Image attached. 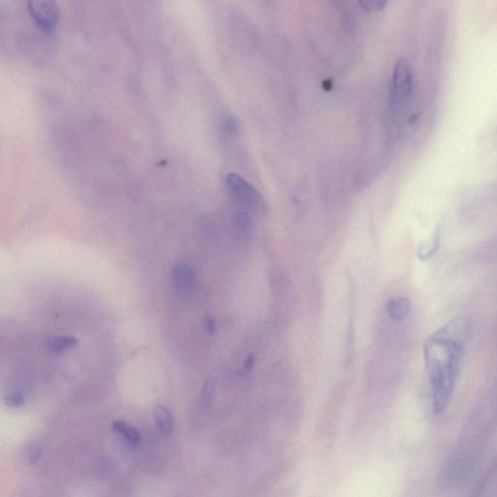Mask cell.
I'll return each mask as SVG.
<instances>
[{
  "label": "cell",
  "instance_id": "obj_17",
  "mask_svg": "<svg viewBox=\"0 0 497 497\" xmlns=\"http://www.w3.org/2000/svg\"><path fill=\"white\" fill-rule=\"evenodd\" d=\"M254 364H256V357L254 355H250L247 360H245L244 369L246 371H251L253 369Z\"/></svg>",
  "mask_w": 497,
  "mask_h": 497
},
{
  "label": "cell",
  "instance_id": "obj_9",
  "mask_svg": "<svg viewBox=\"0 0 497 497\" xmlns=\"http://www.w3.org/2000/svg\"><path fill=\"white\" fill-rule=\"evenodd\" d=\"M441 244V233L439 231H434L429 239L422 242L418 248V257L422 262H426L434 256L438 251Z\"/></svg>",
  "mask_w": 497,
  "mask_h": 497
},
{
  "label": "cell",
  "instance_id": "obj_12",
  "mask_svg": "<svg viewBox=\"0 0 497 497\" xmlns=\"http://www.w3.org/2000/svg\"><path fill=\"white\" fill-rule=\"evenodd\" d=\"M43 453L42 443L39 440H32L27 447V460L30 465H35L40 460Z\"/></svg>",
  "mask_w": 497,
  "mask_h": 497
},
{
  "label": "cell",
  "instance_id": "obj_15",
  "mask_svg": "<svg viewBox=\"0 0 497 497\" xmlns=\"http://www.w3.org/2000/svg\"><path fill=\"white\" fill-rule=\"evenodd\" d=\"M360 5L365 11L378 12L386 7L387 0H360Z\"/></svg>",
  "mask_w": 497,
  "mask_h": 497
},
{
  "label": "cell",
  "instance_id": "obj_13",
  "mask_svg": "<svg viewBox=\"0 0 497 497\" xmlns=\"http://www.w3.org/2000/svg\"><path fill=\"white\" fill-rule=\"evenodd\" d=\"M236 228L242 233V235L247 236L251 233L252 229V219L249 214L246 212H240L236 215Z\"/></svg>",
  "mask_w": 497,
  "mask_h": 497
},
{
  "label": "cell",
  "instance_id": "obj_8",
  "mask_svg": "<svg viewBox=\"0 0 497 497\" xmlns=\"http://www.w3.org/2000/svg\"><path fill=\"white\" fill-rule=\"evenodd\" d=\"M411 311V302L408 298L403 296H396L388 301L387 313L391 320L403 321L409 315Z\"/></svg>",
  "mask_w": 497,
  "mask_h": 497
},
{
  "label": "cell",
  "instance_id": "obj_16",
  "mask_svg": "<svg viewBox=\"0 0 497 497\" xmlns=\"http://www.w3.org/2000/svg\"><path fill=\"white\" fill-rule=\"evenodd\" d=\"M203 326H204L205 331L210 336H213L216 332V329H217V324H216V320L212 316L205 317L204 321H203Z\"/></svg>",
  "mask_w": 497,
  "mask_h": 497
},
{
  "label": "cell",
  "instance_id": "obj_4",
  "mask_svg": "<svg viewBox=\"0 0 497 497\" xmlns=\"http://www.w3.org/2000/svg\"><path fill=\"white\" fill-rule=\"evenodd\" d=\"M226 189L236 202L251 209L262 210L265 207L264 197L240 175L228 174L226 178Z\"/></svg>",
  "mask_w": 497,
  "mask_h": 497
},
{
  "label": "cell",
  "instance_id": "obj_3",
  "mask_svg": "<svg viewBox=\"0 0 497 497\" xmlns=\"http://www.w3.org/2000/svg\"><path fill=\"white\" fill-rule=\"evenodd\" d=\"M27 11L33 23L47 35L58 30L59 8L56 0H27Z\"/></svg>",
  "mask_w": 497,
  "mask_h": 497
},
{
  "label": "cell",
  "instance_id": "obj_1",
  "mask_svg": "<svg viewBox=\"0 0 497 497\" xmlns=\"http://www.w3.org/2000/svg\"><path fill=\"white\" fill-rule=\"evenodd\" d=\"M455 326H443L431 334L424 345V363L435 415L446 410L462 368L465 344L455 336Z\"/></svg>",
  "mask_w": 497,
  "mask_h": 497
},
{
  "label": "cell",
  "instance_id": "obj_14",
  "mask_svg": "<svg viewBox=\"0 0 497 497\" xmlns=\"http://www.w3.org/2000/svg\"><path fill=\"white\" fill-rule=\"evenodd\" d=\"M5 403L11 408H19L25 405V398L22 391H13L5 396Z\"/></svg>",
  "mask_w": 497,
  "mask_h": 497
},
{
  "label": "cell",
  "instance_id": "obj_6",
  "mask_svg": "<svg viewBox=\"0 0 497 497\" xmlns=\"http://www.w3.org/2000/svg\"><path fill=\"white\" fill-rule=\"evenodd\" d=\"M112 429L123 442L127 443L131 447L138 446L142 439L140 432L127 422L116 421L113 422Z\"/></svg>",
  "mask_w": 497,
  "mask_h": 497
},
{
  "label": "cell",
  "instance_id": "obj_5",
  "mask_svg": "<svg viewBox=\"0 0 497 497\" xmlns=\"http://www.w3.org/2000/svg\"><path fill=\"white\" fill-rule=\"evenodd\" d=\"M171 282L175 292L180 295L190 293L195 284L194 270L185 264L174 265L172 269Z\"/></svg>",
  "mask_w": 497,
  "mask_h": 497
},
{
  "label": "cell",
  "instance_id": "obj_10",
  "mask_svg": "<svg viewBox=\"0 0 497 497\" xmlns=\"http://www.w3.org/2000/svg\"><path fill=\"white\" fill-rule=\"evenodd\" d=\"M77 345H78V340L75 337L68 336L53 337L47 341L48 350L54 355L63 354L73 349Z\"/></svg>",
  "mask_w": 497,
  "mask_h": 497
},
{
  "label": "cell",
  "instance_id": "obj_11",
  "mask_svg": "<svg viewBox=\"0 0 497 497\" xmlns=\"http://www.w3.org/2000/svg\"><path fill=\"white\" fill-rule=\"evenodd\" d=\"M216 395V381L213 378H209L206 381L204 386L200 393V414H206L210 410L211 407L213 405L214 400H215Z\"/></svg>",
  "mask_w": 497,
  "mask_h": 497
},
{
  "label": "cell",
  "instance_id": "obj_2",
  "mask_svg": "<svg viewBox=\"0 0 497 497\" xmlns=\"http://www.w3.org/2000/svg\"><path fill=\"white\" fill-rule=\"evenodd\" d=\"M414 97V75L406 59H399L393 68L390 89V105L395 115L403 116L410 109Z\"/></svg>",
  "mask_w": 497,
  "mask_h": 497
},
{
  "label": "cell",
  "instance_id": "obj_7",
  "mask_svg": "<svg viewBox=\"0 0 497 497\" xmlns=\"http://www.w3.org/2000/svg\"><path fill=\"white\" fill-rule=\"evenodd\" d=\"M154 422H156L157 427H158L161 434L169 436V435L173 434L174 418L167 407L164 405L154 407Z\"/></svg>",
  "mask_w": 497,
  "mask_h": 497
}]
</instances>
